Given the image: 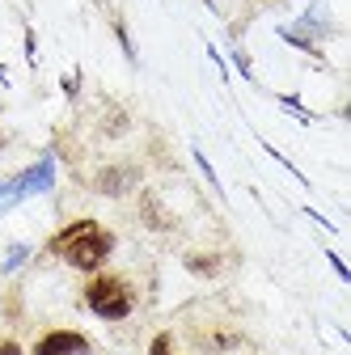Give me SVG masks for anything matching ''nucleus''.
<instances>
[{"instance_id": "f257e3e1", "label": "nucleus", "mask_w": 351, "mask_h": 355, "mask_svg": "<svg viewBox=\"0 0 351 355\" xmlns=\"http://www.w3.org/2000/svg\"><path fill=\"white\" fill-rule=\"evenodd\" d=\"M114 250V237L98 225V220H76V225H68L64 233L51 237V254H60L68 266H76V271H98V266L110 258Z\"/></svg>"}, {"instance_id": "f03ea898", "label": "nucleus", "mask_w": 351, "mask_h": 355, "mask_svg": "<svg viewBox=\"0 0 351 355\" xmlns=\"http://www.w3.org/2000/svg\"><path fill=\"white\" fill-rule=\"evenodd\" d=\"M85 304H89V313H98L102 322H123L131 309H136V292L119 275H98L85 288Z\"/></svg>"}, {"instance_id": "7ed1b4c3", "label": "nucleus", "mask_w": 351, "mask_h": 355, "mask_svg": "<svg viewBox=\"0 0 351 355\" xmlns=\"http://www.w3.org/2000/svg\"><path fill=\"white\" fill-rule=\"evenodd\" d=\"M51 178H55V161H51V157H42L38 165H30L26 173L13 178V182L0 187V211L13 207V203H22V199L34 195V191H51Z\"/></svg>"}, {"instance_id": "20e7f679", "label": "nucleus", "mask_w": 351, "mask_h": 355, "mask_svg": "<svg viewBox=\"0 0 351 355\" xmlns=\"http://www.w3.org/2000/svg\"><path fill=\"white\" fill-rule=\"evenodd\" d=\"M85 351H89V338L76 334V330H51L34 347V355H85Z\"/></svg>"}, {"instance_id": "39448f33", "label": "nucleus", "mask_w": 351, "mask_h": 355, "mask_svg": "<svg viewBox=\"0 0 351 355\" xmlns=\"http://www.w3.org/2000/svg\"><path fill=\"white\" fill-rule=\"evenodd\" d=\"M136 182H140V169H136V165H106V169L98 173L94 187H98L102 195H127Z\"/></svg>"}, {"instance_id": "423d86ee", "label": "nucleus", "mask_w": 351, "mask_h": 355, "mask_svg": "<svg viewBox=\"0 0 351 355\" xmlns=\"http://www.w3.org/2000/svg\"><path fill=\"white\" fill-rule=\"evenodd\" d=\"M144 220H153V229H173V216H165L153 195H144Z\"/></svg>"}, {"instance_id": "0eeeda50", "label": "nucleus", "mask_w": 351, "mask_h": 355, "mask_svg": "<svg viewBox=\"0 0 351 355\" xmlns=\"http://www.w3.org/2000/svg\"><path fill=\"white\" fill-rule=\"evenodd\" d=\"M187 266H191L195 275H216V271H221V262H216L212 254H191V258H187Z\"/></svg>"}, {"instance_id": "6e6552de", "label": "nucleus", "mask_w": 351, "mask_h": 355, "mask_svg": "<svg viewBox=\"0 0 351 355\" xmlns=\"http://www.w3.org/2000/svg\"><path fill=\"white\" fill-rule=\"evenodd\" d=\"M26 254H30V245H9V258H5V271H17V266L26 262Z\"/></svg>"}, {"instance_id": "1a4fd4ad", "label": "nucleus", "mask_w": 351, "mask_h": 355, "mask_svg": "<svg viewBox=\"0 0 351 355\" xmlns=\"http://www.w3.org/2000/svg\"><path fill=\"white\" fill-rule=\"evenodd\" d=\"M169 343H173L169 334H157V338H153V347H148V355H173V351H169Z\"/></svg>"}, {"instance_id": "9d476101", "label": "nucleus", "mask_w": 351, "mask_h": 355, "mask_svg": "<svg viewBox=\"0 0 351 355\" xmlns=\"http://www.w3.org/2000/svg\"><path fill=\"white\" fill-rule=\"evenodd\" d=\"M330 258V266H334V271H339V279H351V271H347V266H343V258L339 254H326Z\"/></svg>"}, {"instance_id": "9b49d317", "label": "nucleus", "mask_w": 351, "mask_h": 355, "mask_svg": "<svg viewBox=\"0 0 351 355\" xmlns=\"http://www.w3.org/2000/svg\"><path fill=\"white\" fill-rule=\"evenodd\" d=\"M0 355H22V347L13 338H0Z\"/></svg>"}, {"instance_id": "f8f14e48", "label": "nucleus", "mask_w": 351, "mask_h": 355, "mask_svg": "<svg viewBox=\"0 0 351 355\" xmlns=\"http://www.w3.org/2000/svg\"><path fill=\"white\" fill-rule=\"evenodd\" d=\"M0 153H5V131H0Z\"/></svg>"}]
</instances>
